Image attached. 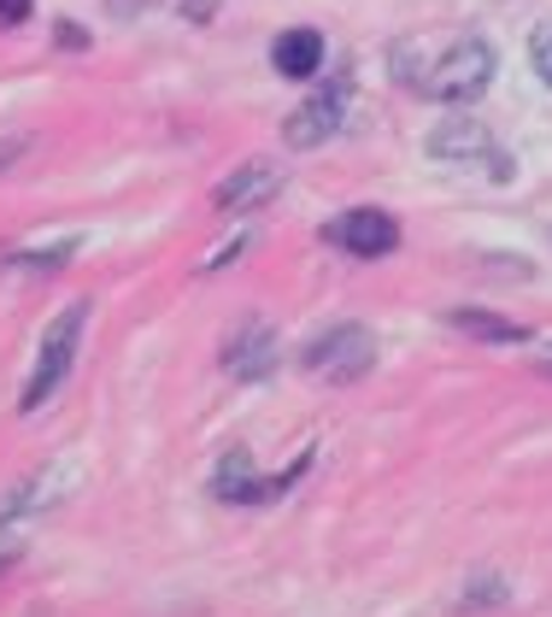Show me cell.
<instances>
[{
    "label": "cell",
    "mask_w": 552,
    "mask_h": 617,
    "mask_svg": "<svg viewBox=\"0 0 552 617\" xmlns=\"http://www.w3.org/2000/svg\"><path fill=\"white\" fill-rule=\"evenodd\" d=\"M271 66L282 71V77H312L318 66H323V36L318 30H282L277 41H271Z\"/></svg>",
    "instance_id": "obj_9"
},
{
    "label": "cell",
    "mask_w": 552,
    "mask_h": 617,
    "mask_svg": "<svg viewBox=\"0 0 552 617\" xmlns=\"http://www.w3.org/2000/svg\"><path fill=\"white\" fill-rule=\"evenodd\" d=\"M300 365L318 370V377H330V382H359L364 370L377 365V341H371V329H364V324H330L300 354Z\"/></svg>",
    "instance_id": "obj_2"
},
{
    "label": "cell",
    "mask_w": 552,
    "mask_h": 617,
    "mask_svg": "<svg viewBox=\"0 0 552 617\" xmlns=\"http://www.w3.org/2000/svg\"><path fill=\"white\" fill-rule=\"evenodd\" d=\"M83 318H89V306H83V300H71L66 312L48 324L42 354H36V370H30L24 395H18V411H36L59 382H66V370H71V359H77V341H83Z\"/></svg>",
    "instance_id": "obj_1"
},
{
    "label": "cell",
    "mask_w": 552,
    "mask_h": 617,
    "mask_svg": "<svg viewBox=\"0 0 552 617\" xmlns=\"http://www.w3.org/2000/svg\"><path fill=\"white\" fill-rule=\"evenodd\" d=\"M24 148H30V141H0V171H12V165L24 159Z\"/></svg>",
    "instance_id": "obj_17"
},
{
    "label": "cell",
    "mask_w": 552,
    "mask_h": 617,
    "mask_svg": "<svg viewBox=\"0 0 552 617\" xmlns=\"http://www.w3.org/2000/svg\"><path fill=\"white\" fill-rule=\"evenodd\" d=\"M529 66H535V71L552 82V18H546L535 36H529Z\"/></svg>",
    "instance_id": "obj_13"
},
{
    "label": "cell",
    "mask_w": 552,
    "mask_h": 617,
    "mask_svg": "<svg viewBox=\"0 0 552 617\" xmlns=\"http://www.w3.org/2000/svg\"><path fill=\"white\" fill-rule=\"evenodd\" d=\"M488 141H494V136H488L482 130V123H441V130L435 136H429V153H435V159H476V153H488Z\"/></svg>",
    "instance_id": "obj_10"
},
{
    "label": "cell",
    "mask_w": 552,
    "mask_h": 617,
    "mask_svg": "<svg viewBox=\"0 0 552 617\" xmlns=\"http://www.w3.org/2000/svg\"><path fill=\"white\" fill-rule=\"evenodd\" d=\"M347 77L330 82V89H318L312 100H300V112H289V123H282V141L289 148H323L335 130H341V118H347Z\"/></svg>",
    "instance_id": "obj_5"
},
{
    "label": "cell",
    "mask_w": 552,
    "mask_h": 617,
    "mask_svg": "<svg viewBox=\"0 0 552 617\" xmlns=\"http://www.w3.org/2000/svg\"><path fill=\"white\" fill-rule=\"evenodd\" d=\"M453 324L464 329V336H482V341H529V329H523V324L494 318V312H470V306H459Z\"/></svg>",
    "instance_id": "obj_11"
},
{
    "label": "cell",
    "mask_w": 552,
    "mask_h": 617,
    "mask_svg": "<svg viewBox=\"0 0 552 617\" xmlns=\"http://www.w3.org/2000/svg\"><path fill=\"white\" fill-rule=\"evenodd\" d=\"M248 241H253V236H230V241L218 247V253H207V271H218V265H230V259H235V253H241V247H248Z\"/></svg>",
    "instance_id": "obj_14"
},
{
    "label": "cell",
    "mask_w": 552,
    "mask_h": 617,
    "mask_svg": "<svg viewBox=\"0 0 552 617\" xmlns=\"http://www.w3.org/2000/svg\"><path fill=\"white\" fill-rule=\"evenodd\" d=\"M24 18H30V0H0V30L24 24Z\"/></svg>",
    "instance_id": "obj_15"
},
{
    "label": "cell",
    "mask_w": 552,
    "mask_h": 617,
    "mask_svg": "<svg viewBox=\"0 0 552 617\" xmlns=\"http://www.w3.org/2000/svg\"><path fill=\"white\" fill-rule=\"evenodd\" d=\"M323 241L341 247V253L353 259H382L400 247V223L382 212V206H353V212H335L330 223H323Z\"/></svg>",
    "instance_id": "obj_4"
},
{
    "label": "cell",
    "mask_w": 552,
    "mask_h": 617,
    "mask_svg": "<svg viewBox=\"0 0 552 617\" xmlns=\"http://www.w3.org/2000/svg\"><path fill=\"white\" fill-rule=\"evenodd\" d=\"M53 36H59V48H71V53H83V48H89V36H83V24H59Z\"/></svg>",
    "instance_id": "obj_16"
},
{
    "label": "cell",
    "mask_w": 552,
    "mask_h": 617,
    "mask_svg": "<svg viewBox=\"0 0 552 617\" xmlns=\"http://www.w3.org/2000/svg\"><path fill=\"white\" fill-rule=\"evenodd\" d=\"M77 253V241H53V247H36V253H7L12 271H59Z\"/></svg>",
    "instance_id": "obj_12"
},
{
    "label": "cell",
    "mask_w": 552,
    "mask_h": 617,
    "mask_svg": "<svg viewBox=\"0 0 552 617\" xmlns=\"http://www.w3.org/2000/svg\"><path fill=\"white\" fill-rule=\"evenodd\" d=\"M277 189H282V165L253 159V165H241V171H230L218 182V212H248V206L277 200Z\"/></svg>",
    "instance_id": "obj_6"
},
{
    "label": "cell",
    "mask_w": 552,
    "mask_h": 617,
    "mask_svg": "<svg viewBox=\"0 0 552 617\" xmlns=\"http://www.w3.org/2000/svg\"><path fill=\"white\" fill-rule=\"evenodd\" d=\"M71 488V465H42V470H30L24 482H18L7 500H0V524H18V518H36L42 506H53L59 494Z\"/></svg>",
    "instance_id": "obj_8"
},
{
    "label": "cell",
    "mask_w": 552,
    "mask_h": 617,
    "mask_svg": "<svg viewBox=\"0 0 552 617\" xmlns=\"http://www.w3.org/2000/svg\"><path fill=\"white\" fill-rule=\"evenodd\" d=\"M271 365H277V329L271 324H241L230 336V347H223V370L241 382L271 377Z\"/></svg>",
    "instance_id": "obj_7"
},
{
    "label": "cell",
    "mask_w": 552,
    "mask_h": 617,
    "mask_svg": "<svg viewBox=\"0 0 552 617\" xmlns=\"http://www.w3.org/2000/svg\"><path fill=\"white\" fill-rule=\"evenodd\" d=\"M494 66H500L494 48L476 41V36H464V41H453V48L435 59V71L423 77V94H435V100H470V94L488 89Z\"/></svg>",
    "instance_id": "obj_3"
}]
</instances>
